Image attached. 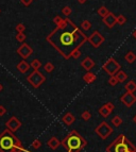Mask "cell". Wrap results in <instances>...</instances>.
<instances>
[{
    "label": "cell",
    "mask_w": 136,
    "mask_h": 152,
    "mask_svg": "<svg viewBox=\"0 0 136 152\" xmlns=\"http://www.w3.org/2000/svg\"><path fill=\"white\" fill-rule=\"evenodd\" d=\"M81 117H82L83 120L87 121V120H89L91 118V112H88V111H84V112L81 114Z\"/></svg>",
    "instance_id": "f546056e"
},
{
    "label": "cell",
    "mask_w": 136,
    "mask_h": 152,
    "mask_svg": "<svg viewBox=\"0 0 136 152\" xmlns=\"http://www.w3.org/2000/svg\"><path fill=\"white\" fill-rule=\"evenodd\" d=\"M120 64L116 62V60L111 58V59L107 60L105 63L103 64L102 68H103L104 71H106L109 76H114L118 70H120Z\"/></svg>",
    "instance_id": "52a82bcc"
},
{
    "label": "cell",
    "mask_w": 136,
    "mask_h": 152,
    "mask_svg": "<svg viewBox=\"0 0 136 152\" xmlns=\"http://www.w3.org/2000/svg\"><path fill=\"white\" fill-rule=\"evenodd\" d=\"M62 13H63V15L66 17H69L70 15H71L72 13V10L70 6H64V8L62 9Z\"/></svg>",
    "instance_id": "83f0119b"
},
{
    "label": "cell",
    "mask_w": 136,
    "mask_h": 152,
    "mask_svg": "<svg viewBox=\"0 0 136 152\" xmlns=\"http://www.w3.org/2000/svg\"><path fill=\"white\" fill-rule=\"evenodd\" d=\"M75 120H76V117L73 116V115L71 114V113H66V114L62 117V121L65 123V125H72V123L75 122Z\"/></svg>",
    "instance_id": "5bb4252c"
},
{
    "label": "cell",
    "mask_w": 136,
    "mask_h": 152,
    "mask_svg": "<svg viewBox=\"0 0 136 152\" xmlns=\"http://www.w3.org/2000/svg\"><path fill=\"white\" fill-rule=\"evenodd\" d=\"M3 89V86H2V84H1V83H0V91H2Z\"/></svg>",
    "instance_id": "60d3db41"
},
{
    "label": "cell",
    "mask_w": 136,
    "mask_h": 152,
    "mask_svg": "<svg viewBox=\"0 0 136 152\" xmlns=\"http://www.w3.org/2000/svg\"><path fill=\"white\" fill-rule=\"evenodd\" d=\"M133 36H134V37H135V38H136V29H135V30H134V31H133Z\"/></svg>",
    "instance_id": "ab89813d"
},
{
    "label": "cell",
    "mask_w": 136,
    "mask_h": 152,
    "mask_svg": "<svg viewBox=\"0 0 136 152\" xmlns=\"http://www.w3.org/2000/svg\"><path fill=\"white\" fill-rule=\"evenodd\" d=\"M0 12H1V10H0Z\"/></svg>",
    "instance_id": "7bdbcfd3"
},
{
    "label": "cell",
    "mask_w": 136,
    "mask_h": 152,
    "mask_svg": "<svg viewBox=\"0 0 136 152\" xmlns=\"http://www.w3.org/2000/svg\"><path fill=\"white\" fill-rule=\"evenodd\" d=\"M117 83H118V80H117V78H116V76H111V78L109 79V84L111 86H115V85H117Z\"/></svg>",
    "instance_id": "4dcf8cb0"
},
{
    "label": "cell",
    "mask_w": 136,
    "mask_h": 152,
    "mask_svg": "<svg viewBox=\"0 0 136 152\" xmlns=\"http://www.w3.org/2000/svg\"><path fill=\"white\" fill-rule=\"evenodd\" d=\"M111 113H112V112H111V111H109L105 105H102V107L99 109V114L101 115L102 117H104V118L109 117V115H111Z\"/></svg>",
    "instance_id": "ffe728a7"
},
{
    "label": "cell",
    "mask_w": 136,
    "mask_h": 152,
    "mask_svg": "<svg viewBox=\"0 0 136 152\" xmlns=\"http://www.w3.org/2000/svg\"><path fill=\"white\" fill-rule=\"evenodd\" d=\"M96 75L95 73H93V72L88 71L87 73H85V75L83 76V80L85 81L86 83H88V84H91V83H93L94 81H96Z\"/></svg>",
    "instance_id": "e0dca14e"
},
{
    "label": "cell",
    "mask_w": 136,
    "mask_h": 152,
    "mask_svg": "<svg viewBox=\"0 0 136 152\" xmlns=\"http://www.w3.org/2000/svg\"><path fill=\"white\" fill-rule=\"evenodd\" d=\"M120 101L122 102L125 107H131L136 102V96L133 93H128V91H127V93L123 94L122 96H121Z\"/></svg>",
    "instance_id": "8fae6325"
},
{
    "label": "cell",
    "mask_w": 136,
    "mask_h": 152,
    "mask_svg": "<svg viewBox=\"0 0 136 152\" xmlns=\"http://www.w3.org/2000/svg\"><path fill=\"white\" fill-rule=\"evenodd\" d=\"M31 146H32L33 149H38V148H40V146H42V143H40V139H34V140L32 141Z\"/></svg>",
    "instance_id": "1f68e13d"
},
{
    "label": "cell",
    "mask_w": 136,
    "mask_h": 152,
    "mask_svg": "<svg viewBox=\"0 0 136 152\" xmlns=\"http://www.w3.org/2000/svg\"><path fill=\"white\" fill-rule=\"evenodd\" d=\"M0 152H30L22 146V141L13 132L6 129L0 133Z\"/></svg>",
    "instance_id": "7a4b0ae2"
},
{
    "label": "cell",
    "mask_w": 136,
    "mask_h": 152,
    "mask_svg": "<svg viewBox=\"0 0 136 152\" xmlns=\"http://www.w3.org/2000/svg\"><path fill=\"white\" fill-rule=\"evenodd\" d=\"M27 38V35L24 34V32H20V33H17L16 34V40L19 42V43H24V40Z\"/></svg>",
    "instance_id": "f1b7e54d"
},
{
    "label": "cell",
    "mask_w": 136,
    "mask_h": 152,
    "mask_svg": "<svg viewBox=\"0 0 136 152\" xmlns=\"http://www.w3.org/2000/svg\"><path fill=\"white\" fill-rule=\"evenodd\" d=\"M106 152H136V147L125 137L124 134H119L107 146Z\"/></svg>",
    "instance_id": "277c9868"
},
{
    "label": "cell",
    "mask_w": 136,
    "mask_h": 152,
    "mask_svg": "<svg viewBox=\"0 0 136 152\" xmlns=\"http://www.w3.org/2000/svg\"><path fill=\"white\" fill-rule=\"evenodd\" d=\"M97 134L99 135V137L102 139H106L111 134L113 133V129L111 128V125H109L107 122L105 121H102L100 125H98L95 130Z\"/></svg>",
    "instance_id": "8992f818"
},
{
    "label": "cell",
    "mask_w": 136,
    "mask_h": 152,
    "mask_svg": "<svg viewBox=\"0 0 136 152\" xmlns=\"http://www.w3.org/2000/svg\"><path fill=\"white\" fill-rule=\"evenodd\" d=\"M102 20H103V22L106 24L109 28H113L115 24H116V16H115L113 13H111V12H109L105 17H103Z\"/></svg>",
    "instance_id": "7c38bea8"
},
{
    "label": "cell",
    "mask_w": 136,
    "mask_h": 152,
    "mask_svg": "<svg viewBox=\"0 0 136 152\" xmlns=\"http://www.w3.org/2000/svg\"><path fill=\"white\" fill-rule=\"evenodd\" d=\"M47 145H48V147L50 148V149L55 150V149H58V148L60 147V145H61V141L56 138L55 136H53V137H51V138L49 139L48 141H47Z\"/></svg>",
    "instance_id": "9a60e30c"
},
{
    "label": "cell",
    "mask_w": 136,
    "mask_h": 152,
    "mask_svg": "<svg viewBox=\"0 0 136 152\" xmlns=\"http://www.w3.org/2000/svg\"><path fill=\"white\" fill-rule=\"evenodd\" d=\"M32 53H33V49L26 43L22 44V46L17 49V54L22 56L24 60L28 59V58H29V56L31 55Z\"/></svg>",
    "instance_id": "30bf717a"
},
{
    "label": "cell",
    "mask_w": 136,
    "mask_h": 152,
    "mask_svg": "<svg viewBox=\"0 0 136 152\" xmlns=\"http://www.w3.org/2000/svg\"><path fill=\"white\" fill-rule=\"evenodd\" d=\"M104 105H105V107H107V109H109V111H111V112H113V111H114V109H115L114 104H113L112 102H106Z\"/></svg>",
    "instance_id": "d590c367"
},
{
    "label": "cell",
    "mask_w": 136,
    "mask_h": 152,
    "mask_svg": "<svg viewBox=\"0 0 136 152\" xmlns=\"http://www.w3.org/2000/svg\"><path fill=\"white\" fill-rule=\"evenodd\" d=\"M33 0H20V2L24 4V6H29L31 3H32Z\"/></svg>",
    "instance_id": "8d00e7d4"
},
{
    "label": "cell",
    "mask_w": 136,
    "mask_h": 152,
    "mask_svg": "<svg viewBox=\"0 0 136 152\" xmlns=\"http://www.w3.org/2000/svg\"><path fill=\"white\" fill-rule=\"evenodd\" d=\"M81 56V51L80 49H76V50L72 51V53H71V58H73V59H79Z\"/></svg>",
    "instance_id": "d6a6232c"
},
{
    "label": "cell",
    "mask_w": 136,
    "mask_h": 152,
    "mask_svg": "<svg viewBox=\"0 0 136 152\" xmlns=\"http://www.w3.org/2000/svg\"><path fill=\"white\" fill-rule=\"evenodd\" d=\"M77 1L79 3H81V4H83V3H85L86 1H87V0H77Z\"/></svg>",
    "instance_id": "f35d334b"
},
{
    "label": "cell",
    "mask_w": 136,
    "mask_h": 152,
    "mask_svg": "<svg viewBox=\"0 0 136 152\" xmlns=\"http://www.w3.org/2000/svg\"><path fill=\"white\" fill-rule=\"evenodd\" d=\"M6 113V109L3 105H0V116H3V115Z\"/></svg>",
    "instance_id": "74e56055"
},
{
    "label": "cell",
    "mask_w": 136,
    "mask_h": 152,
    "mask_svg": "<svg viewBox=\"0 0 136 152\" xmlns=\"http://www.w3.org/2000/svg\"><path fill=\"white\" fill-rule=\"evenodd\" d=\"M112 123L113 125H115V127H119V125H122V118L120 117V116H114V117L112 118Z\"/></svg>",
    "instance_id": "7402d4cb"
},
{
    "label": "cell",
    "mask_w": 136,
    "mask_h": 152,
    "mask_svg": "<svg viewBox=\"0 0 136 152\" xmlns=\"http://www.w3.org/2000/svg\"><path fill=\"white\" fill-rule=\"evenodd\" d=\"M44 69H45L46 72H52L54 70V65L52 64V63H50V62H48V63H46L45 66H44Z\"/></svg>",
    "instance_id": "4316f807"
},
{
    "label": "cell",
    "mask_w": 136,
    "mask_h": 152,
    "mask_svg": "<svg viewBox=\"0 0 136 152\" xmlns=\"http://www.w3.org/2000/svg\"><path fill=\"white\" fill-rule=\"evenodd\" d=\"M24 30H26V26H24V24H18L16 26V31H17V33L24 32Z\"/></svg>",
    "instance_id": "836d02e7"
},
{
    "label": "cell",
    "mask_w": 136,
    "mask_h": 152,
    "mask_svg": "<svg viewBox=\"0 0 136 152\" xmlns=\"http://www.w3.org/2000/svg\"><path fill=\"white\" fill-rule=\"evenodd\" d=\"M46 40L65 60H69L72 51L80 49L81 46L87 40V36L66 17L56 26Z\"/></svg>",
    "instance_id": "6da1fadb"
},
{
    "label": "cell",
    "mask_w": 136,
    "mask_h": 152,
    "mask_svg": "<svg viewBox=\"0 0 136 152\" xmlns=\"http://www.w3.org/2000/svg\"><path fill=\"white\" fill-rule=\"evenodd\" d=\"M27 81L34 88H38L46 81V77L38 70H33L27 77Z\"/></svg>",
    "instance_id": "5b68a950"
},
{
    "label": "cell",
    "mask_w": 136,
    "mask_h": 152,
    "mask_svg": "<svg viewBox=\"0 0 136 152\" xmlns=\"http://www.w3.org/2000/svg\"><path fill=\"white\" fill-rule=\"evenodd\" d=\"M61 145L67 150V152H80L83 148L86 147L87 140L76 130H72L61 141Z\"/></svg>",
    "instance_id": "3957f363"
},
{
    "label": "cell",
    "mask_w": 136,
    "mask_h": 152,
    "mask_svg": "<svg viewBox=\"0 0 136 152\" xmlns=\"http://www.w3.org/2000/svg\"><path fill=\"white\" fill-rule=\"evenodd\" d=\"M16 68H17V70H18L19 72H22V73H26V72L30 69V65L28 64L24 60H22V62H19L18 64H17Z\"/></svg>",
    "instance_id": "2e32d148"
},
{
    "label": "cell",
    "mask_w": 136,
    "mask_h": 152,
    "mask_svg": "<svg viewBox=\"0 0 136 152\" xmlns=\"http://www.w3.org/2000/svg\"><path fill=\"white\" fill-rule=\"evenodd\" d=\"M133 120H134V122H135V123H136V115H135V116H134Z\"/></svg>",
    "instance_id": "b9f144b4"
},
{
    "label": "cell",
    "mask_w": 136,
    "mask_h": 152,
    "mask_svg": "<svg viewBox=\"0 0 136 152\" xmlns=\"http://www.w3.org/2000/svg\"><path fill=\"white\" fill-rule=\"evenodd\" d=\"M6 129H9L11 132L15 133V132H16V131H18L19 128L22 127V121H20V120H19L17 117L13 116V117H11L6 122Z\"/></svg>",
    "instance_id": "9c48e42d"
},
{
    "label": "cell",
    "mask_w": 136,
    "mask_h": 152,
    "mask_svg": "<svg viewBox=\"0 0 136 152\" xmlns=\"http://www.w3.org/2000/svg\"><path fill=\"white\" fill-rule=\"evenodd\" d=\"M124 59L129 64H132V63H134V62L136 61V55L134 52H128V53L125 54Z\"/></svg>",
    "instance_id": "44dd1931"
},
{
    "label": "cell",
    "mask_w": 136,
    "mask_h": 152,
    "mask_svg": "<svg viewBox=\"0 0 136 152\" xmlns=\"http://www.w3.org/2000/svg\"><path fill=\"white\" fill-rule=\"evenodd\" d=\"M81 66L85 70H87V71H91V68H94V66H95V62L89 56H86L85 59L81 62Z\"/></svg>",
    "instance_id": "4fadbf2b"
},
{
    "label": "cell",
    "mask_w": 136,
    "mask_h": 152,
    "mask_svg": "<svg viewBox=\"0 0 136 152\" xmlns=\"http://www.w3.org/2000/svg\"><path fill=\"white\" fill-rule=\"evenodd\" d=\"M115 76H116V78H117L118 82H120V83L124 82V81L128 79V76H127V73H125L124 71H122V70H118V71L115 73Z\"/></svg>",
    "instance_id": "d6986e66"
},
{
    "label": "cell",
    "mask_w": 136,
    "mask_h": 152,
    "mask_svg": "<svg viewBox=\"0 0 136 152\" xmlns=\"http://www.w3.org/2000/svg\"><path fill=\"white\" fill-rule=\"evenodd\" d=\"M125 22H127V18H125L124 15H121V14H120L119 16H116V24L122 26V24H125Z\"/></svg>",
    "instance_id": "d4e9b609"
},
{
    "label": "cell",
    "mask_w": 136,
    "mask_h": 152,
    "mask_svg": "<svg viewBox=\"0 0 136 152\" xmlns=\"http://www.w3.org/2000/svg\"><path fill=\"white\" fill-rule=\"evenodd\" d=\"M87 40L94 48H99L102 45V43H104V37L99 31H94L91 36L87 37Z\"/></svg>",
    "instance_id": "ba28073f"
},
{
    "label": "cell",
    "mask_w": 136,
    "mask_h": 152,
    "mask_svg": "<svg viewBox=\"0 0 136 152\" xmlns=\"http://www.w3.org/2000/svg\"><path fill=\"white\" fill-rule=\"evenodd\" d=\"M109 13V11L107 10L106 8H105V6H100V8L98 9V15H99V16H101L102 18L106 16Z\"/></svg>",
    "instance_id": "cb8c5ba5"
},
{
    "label": "cell",
    "mask_w": 136,
    "mask_h": 152,
    "mask_svg": "<svg viewBox=\"0 0 136 152\" xmlns=\"http://www.w3.org/2000/svg\"><path fill=\"white\" fill-rule=\"evenodd\" d=\"M124 88L128 93H134V91H136V82H134V81H129L124 85Z\"/></svg>",
    "instance_id": "ac0fdd59"
},
{
    "label": "cell",
    "mask_w": 136,
    "mask_h": 152,
    "mask_svg": "<svg viewBox=\"0 0 136 152\" xmlns=\"http://www.w3.org/2000/svg\"><path fill=\"white\" fill-rule=\"evenodd\" d=\"M63 20H64V18H62V17H60V16H55V17L53 18V22L56 24V26L61 24V22H63Z\"/></svg>",
    "instance_id": "e575fe53"
},
{
    "label": "cell",
    "mask_w": 136,
    "mask_h": 152,
    "mask_svg": "<svg viewBox=\"0 0 136 152\" xmlns=\"http://www.w3.org/2000/svg\"><path fill=\"white\" fill-rule=\"evenodd\" d=\"M81 27H82L83 30L88 31V30H91V22H89V20H83L82 24H81Z\"/></svg>",
    "instance_id": "484cf974"
},
{
    "label": "cell",
    "mask_w": 136,
    "mask_h": 152,
    "mask_svg": "<svg viewBox=\"0 0 136 152\" xmlns=\"http://www.w3.org/2000/svg\"><path fill=\"white\" fill-rule=\"evenodd\" d=\"M30 66L32 67L33 69L34 70H38L42 67V63H40V60H37V59H34L32 62H31V64H30Z\"/></svg>",
    "instance_id": "603a6c76"
}]
</instances>
